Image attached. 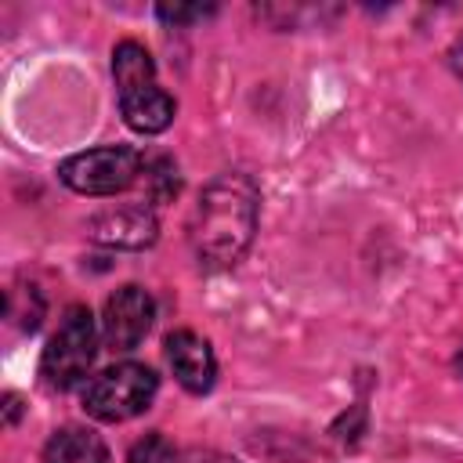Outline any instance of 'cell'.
<instances>
[{
	"mask_svg": "<svg viewBox=\"0 0 463 463\" xmlns=\"http://www.w3.org/2000/svg\"><path fill=\"white\" fill-rule=\"evenodd\" d=\"M257 184L246 174H217L195 206L192 217V250L203 268H232L253 242L257 232Z\"/></svg>",
	"mask_w": 463,
	"mask_h": 463,
	"instance_id": "1",
	"label": "cell"
},
{
	"mask_svg": "<svg viewBox=\"0 0 463 463\" xmlns=\"http://www.w3.org/2000/svg\"><path fill=\"white\" fill-rule=\"evenodd\" d=\"M94 354H98V322L83 304H72L43 347L40 376L51 391H69L90 373Z\"/></svg>",
	"mask_w": 463,
	"mask_h": 463,
	"instance_id": "2",
	"label": "cell"
},
{
	"mask_svg": "<svg viewBox=\"0 0 463 463\" xmlns=\"http://www.w3.org/2000/svg\"><path fill=\"white\" fill-rule=\"evenodd\" d=\"M156 391H159V376L148 365L119 362V365L101 369L87 383L83 409H87V416H94L101 423H123V420L141 416L152 405Z\"/></svg>",
	"mask_w": 463,
	"mask_h": 463,
	"instance_id": "3",
	"label": "cell"
},
{
	"mask_svg": "<svg viewBox=\"0 0 463 463\" xmlns=\"http://www.w3.org/2000/svg\"><path fill=\"white\" fill-rule=\"evenodd\" d=\"M141 152L130 145H101L61 159L58 177L80 195H116L141 177Z\"/></svg>",
	"mask_w": 463,
	"mask_h": 463,
	"instance_id": "4",
	"label": "cell"
},
{
	"mask_svg": "<svg viewBox=\"0 0 463 463\" xmlns=\"http://www.w3.org/2000/svg\"><path fill=\"white\" fill-rule=\"evenodd\" d=\"M156 318V304L141 286H119L109 300H105V315H101V333L105 344L112 351H134L145 333L152 329Z\"/></svg>",
	"mask_w": 463,
	"mask_h": 463,
	"instance_id": "5",
	"label": "cell"
},
{
	"mask_svg": "<svg viewBox=\"0 0 463 463\" xmlns=\"http://www.w3.org/2000/svg\"><path fill=\"white\" fill-rule=\"evenodd\" d=\"M87 235L101 246H116V250H145L156 242L159 224L148 203H119L109 206L101 213H94L87 221Z\"/></svg>",
	"mask_w": 463,
	"mask_h": 463,
	"instance_id": "6",
	"label": "cell"
},
{
	"mask_svg": "<svg viewBox=\"0 0 463 463\" xmlns=\"http://www.w3.org/2000/svg\"><path fill=\"white\" fill-rule=\"evenodd\" d=\"M166 362L177 376V383L192 394H206L217 380V358H213V347L192 333V329H177L166 336Z\"/></svg>",
	"mask_w": 463,
	"mask_h": 463,
	"instance_id": "7",
	"label": "cell"
},
{
	"mask_svg": "<svg viewBox=\"0 0 463 463\" xmlns=\"http://www.w3.org/2000/svg\"><path fill=\"white\" fill-rule=\"evenodd\" d=\"M119 112H123V119H127L130 130H137V134H159V130H166L174 123L177 105H174V98L159 83H148V87H137L130 94H119Z\"/></svg>",
	"mask_w": 463,
	"mask_h": 463,
	"instance_id": "8",
	"label": "cell"
},
{
	"mask_svg": "<svg viewBox=\"0 0 463 463\" xmlns=\"http://www.w3.org/2000/svg\"><path fill=\"white\" fill-rule=\"evenodd\" d=\"M43 463H109V449L87 427H61L47 438Z\"/></svg>",
	"mask_w": 463,
	"mask_h": 463,
	"instance_id": "9",
	"label": "cell"
},
{
	"mask_svg": "<svg viewBox=\"0 0 463 463\" xmlns=\"http://www.w3.org/2000/svg\"><path fill=\"white\" fill-rule=\"evenodd\" d=\"M112 76H116L119 94H130L137 87L156 83V61H152V54L137 40H123L112 51Z\"/></svg>",
	"mask_w": 463,
	"mask_h": 463,
	"instance_id": "10",
	"label": "cell"
},
{
	"mask_svg": "<svg viewBox=\"0 0 463 463\" xmlns=\"http://www.w3.org/2000/svg\"><path fill=\"white\" fill-rule=\"evenodd\" d=\"M181 459H184V456H181V452L174 449V441L163 438L159 430L137 438V441L130 445V452H127V463H181Z\"/></svg>",
	"mask_w": 463,
	"mask_h": 463,
	"instance_id": "11",
	"label": "cell"
},
{
	"mask_svg": "<svg viewBox=\"0 0 463 463\" xmlns=\"http://www.w3.org/2000/svg\"><path fill=\"white\" fill-rule=\"evenodd\" d=\"M141 181H145V192H148L152 203H163V199L177 195V166H174L170 159H152V163H145Z\"/></svg>",
	"mask_w": 463,
	"mask_h": 463,
	"instance_id": "12",
	"label": "cell"
},
{
	"mask_svg": "<svg viewBox=\"0 0 463 463\" xmlns=\"http://www.w3.org/2000/svg\"><path fill=\"white\" fill-rule=\"evenodd\" d=\"M203 14H210V7H159V18H166V22H192Z\"/></svg>",
	"mask_w": 463,
	"mask_h": 463,
	"instance_id": "13",
	"label": "cell"
},
{
	"mask_svg": "<svg viewBox=\"0 0 463 463\" xmlns=\"http://www.w3.org/2000/svg\"><path fill=\"white\" fill-rule=\"evenodd\" d=\"M181 463H239V459H232V456H224V452H213V449H195V452H188Z\"/></svg>",
	"mask_w": 463,
	"mask_h": 463,
	"instance_id": "14",
	"label": "cell"
},
{
	"mask_svg": "<svg viewBox=\"0 0 463 463\" xmlns=\"http://www.w3.org/2000/svg\"><path fill=\"white\" fill-rule=\"evenodd\" d=\"M449 65H452V69H456V76L463 80V36H459V40L449 47Z\"/></svg>",
	"mask_w": 463,
	"mask_h": 463,
	"instance_id": "15",
	"label": "cell"
},
{
	"mask_svg": "<svg viewBox=\"0 0 463 463\" xmlns=\"http://www.w3.org/2000/svg\"><path fill=\"white\" fill-rule=\"evenodd\" d=\"M14 416H18V398L7 394V423H14Z\"/></svg>",
	"mask_w": 463,
	"mask_h": 463,
	"instance_id": "16",
	"label": "cell"
},
{
	"mask_svg": "<svg viewBox=\"0 0 463 463\" xmlns=\"http://www.w3.org/2000/svg\"><path fill=\"white\" fill-rule=\"evenodd\" d=\"M456 369L463 373V347H459V354H456Z\"/></svg>",
	"mask_w": 463,
	"mask_h": 463,
	"instance_id": "17",
	"label": "cell"
}]
</instances>
